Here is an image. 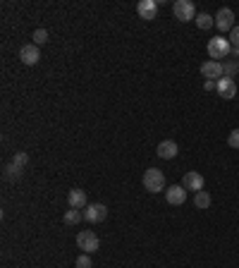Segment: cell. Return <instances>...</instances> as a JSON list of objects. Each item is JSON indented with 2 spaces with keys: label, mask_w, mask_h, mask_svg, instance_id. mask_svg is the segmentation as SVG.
Instances as JSON below:
<instances>
[{
  "label": "cell",
  "mask_w": 239,
  "mask_h": 268,
  "mask_svg": "<svg viewBox=\"0 0 239 268\" xmlns=\"http://www.w3.org/2000/svg\"><path fill=\"white\" fill-rule=\"evenodd\" d=\"M144 187H146L148 194H158L165 189V175L158 170V168H148L144 173Z\"/></svg>",
  "instance_id": "obj_1"
},
{
  "label": "cell",
  "mask_w": 239,
  "mask_h": 268,
  "mask_svg": "<svg viewBox=\"0 0 239 268\" xmlns=\"http://www.w3.org/2000/svg\"><path fill=\"white\" fill-rule=\"evenodd\" d=\"M232 53V43H230V38H225V36H215L208 41V56L213 58V60H218L220 63L222 58H227Z\"/></svg>",
  "instance_id": "obj_2"
},
{
  "label": "cell",
  "mask_w": 239,
  "mask_h": 268,
  "mask_svg": "<svg viewBox=\"0 0 239 268\" xmlns=\"http://www.w3.org/2000/svg\"><path fill=\"white\" fill-rule=\"evenodd\" d=\"M77 247L84 251V254H93V251L101 249V240L93 230H82L77 235Z\"/></svg>",
  "instance_id": "obj_3"
},
{
  "label": "cell",
  "mask_w": 239,
  "mask_h": 268,
  "mask_svg": "<svg viewBox=\"0 0 239 268\" xmlns=\"http://www.w3.org/2000/svg\"><path fill=\"white\" fill-rule=\"evenodd\" d=\"M172 15L180 22H192V19H196V8H194L192 0H177L172 5Z\"/></svg>",
  "instance_id": "obj_4"
},
{
  "label": "cell",
  "mask_w": 239,
  "mask_h": 268,
  "mask_svg": "<svg viewBox=\"0 0 239 268\" xmlns=\"http://www.w3.org/2000/svg\"><path fill=\"white\" fill-rule=\"evenodd\" d=\"M108 218V208L103 203H89L84 208V221L86 223H103Z\"/></svg>",
  "instance_id": "obj_5"
},
{
  "label": "cell",
  "mask_w": 239,
  "mask_h": 268,
  "mask_svg": "<svg viewBox=\"0 0 239 268\" xmlns=\"http://www.w3.org/2000/svg\"><path fill=\"white\" fill-rule=\"evenodd\" d=\"M215 27L220 29V31H232V29L237 27L234 24V12L230 8H220L218 15H215Z\"/></svg>",
  "instance_id": "obj_6"
},
{
  "label": "cell",
  "mask_w": 239,
  "mask_h": 268,
  "mask_svg": "<svg viewBox=\"0 0 239 268\" xmlns=\"http://www.w3.org/2000/svg\"><path fill=\"white\" fill-rule=\"evenodd\" d=\"M19 60H22L24 65H29V67L38 65V60H41V50H38L36 43H27V46H22V50H19Z\"/></svg>",
  "instance_id": "obj_7"
},
{
  "label": "cell",
  "mask_w": 239,
  "mask_h": 268,
  "mask_svg": "<svg viewBox=\"0 0 239 268\" xmlns=\"http://www.w3.org/2000/svg\"><path fill=\"white\" fill-rule=\"evenodd\" d=\"M203 185H206V180H203L201 173H184V180H182V187L187 192H201Z\"/></svg>",
  "instance_id": "obj_8"
},
{
  "label": "cell",
  "mask_w": 239,
  "mask_h": 268,
  "mask_svg": "<svg viewBox=\"0 0 239 268\" xmlns=\"http://www.w3.org/2000/svg\"><path fill=\"white\" fill-rule=\"evenodd\" d=\"M201 74L206 77V79L218 82V79H222V77H225V74H222V63H218V60H208V63H203V65H201Z\"/></svg>",
  "instance_id": "obj_9"
},
{
  "label": "cell",
  "mask_w": 239,
  "mask_h": 268,
  "mask_svg": "<svg viewBox=\"0 0 239 268\" xmlns=\"http://www.w3.org/2000/svg\"><path fill=\"white\" fill-rule=\"evenodd\" d=\"M165 199H167V203H170V206H182V203L187 201V189H184L182 185L167 187Z\"/></svg>",
  "instance_id": "obj_10"
},
{
  "label": "cell",
  "mask_w": 239,
  "mask_h": 268,
  "mask_svg": "<svg viewBox=\"0 0 239 268\" xmlns=\"http://www.w3.org/2000/svg\"><path fill=\"white\" fill-rule=\"evenodd\" d=\"M137 12L141 19L151 22V19H156V15H158V3L156 0H141L137 5Z\"/></svg>",
  "instance_id": "obj_11"
},
{
  "label": "cell",
  "mask_w": 239,
  "mask_h": 268,
  "mask_svg": "<svg viewBox=\"0 0 239 268\" xmlns=\"http://www.w3.org/2000/svg\"><path fill=\"white\" fill-rule=\"evenodd\" d=\"M218 93H220L222 98H234L237 96V84H234V79H230V77H222V79H218Z\"/></svg>",
  "instance_id": "obj_12"
},
{
  "label": "cell",
  "mask_w": 239,
  "mask_h": 268,
  "mask_svg": "<svg viewBox=\"0 0 239 268\" xmlns=\"http://www.w3.org/2000/svg\"><path fill=\"white\" fill-rule=\"evenodd\" d=\"M67 203H70V208H86L89 206V199H86V192L84 189H72L70 194H67Z\"/></svg>",
  "instance_id": "obj_13"
},
{
  "label": "cell",
  "mask_w": 239,
  "mask_h": 268,
  "mask_svg": "<svg viewBox=\"0 0 239 268\" xmlns=\"http://www.w3.org/2000/svg\"><path fill=\"white\" fill-rule=\"evenodd\" d=\"M177 151H180V148H177V144L167 139V141H160V144H158V151H156V153L160 158H165V160H172V158L177 156Z\"/></svg>",
  "instance_id": "obj_14"
},
{
  "label": "cell",
  "mask_w": 239,
  "mask_h": 268,
  "mask_svg": "<svg viewBox=\"0 0 239 268\" xmlns=\"http://www.w3.org/2000/svg\"><path fill=\"white\" fill-rule=\"evenodd\" d=\"M194 206H196V208H201V211H206V208H208V206H211V194H208V192H196V194H194Z\"/></svg>",
  "instance_id": "obj_15"
},
{
  "label": "cell",
  "mask_w": 239,
  "mask_h": 268,
  "mask_svg": "<svg viewBox=\"0 0 239 268\" xmlns=\"http://www.w3.org/2000/svg\"><path fill=\"white\" fill-rule=\"evenodd\" d=\"M194 22H196V27H199V29H211V27H215V17H211L208 12H199Z\"/></svg>",
  "instance_id": "obj_16"
},
{
  "label": "cell",
  "mask_w": 239,
  "mask_h": 268,
  "mask_svg": "<svg viewBox=\"0 0 239 268\" xmlns=\"http://www.w3.org/2000/svg\"><path fill=\"white\" fill-rule=\"evenodd\" d=\"M22 170H24L22 166H17V163H10V166L5 168V180H8V182L19 180V177H22Z\"/></svg>",
  "instance_id": "obj_17"
},
{
  "label": "cell",
  "mask_w": 239,
  "mask_h": 268,
  "mask_svg": "<svg viewBox=\"0 0 239 268\" xmlns=\"http://www.w3.org/2000/svg\"><path fill=\"white\" fill-rule=\"evenodd\" d=\"M237 72H239V60H234V58H232V60H225V65H222V74L232 79Z\"/></svg>",
  "instance_id": "obj_18"
},
{
  "label": "cell",
  "mask_w": 239,
  "mask_h": 268,
  "mask_svg": "<svg viewBox=\"0 0 239 268\" xmlns=\"http://www.w3.org/2000/svg\"><path fill=\"white\" fill-rule=\"evenodd\" d=\"M67 225H77L79 221H84V213H79L77 208H70V211L65 213V218H63Z\"/></svg>",
  "instance_id": "obj_19"
},
{
  "label": "cell",
  "mask_w": 239,
  "mask_h": 268,
  "mask_svg": "<svg viewBox=\"0 0 239 268\" xmlns=\"http://www.w3.org/2000/svg\"><path fill=\"white\" fill-rule=\"evenodd\" d=\"M74 266H77V268H93V261H91L89 254H82V256H77Z\"/></svg>",
  "instance_id": "obj_20"
},
{
  "label": "cell",
  "mask_w": 239,
  "mask_h": 268,
  "mask_svg": "<svg viewBox=\"0 0 239 268\" xmlns=\"http://www.w3.org/2000/svg\"><path fill=\"white\" fill-rule=\"evenodd\" d=\"M46 41H48V31L46 29H36V31H34V43H36V46H43Z\"/></svg>",
  "instance_id": "obj_21"
},
{
  "label": "cell",
  "mask_w": 239,
  "mask_h": 268,
  "mask_svg": "<svg viewBox=\"0 0 239 268\" xmlns=\"http://www.w3.org/2000/svg\"><path fill=\"white\" fill-rule=\"evenodd\" d=\"M12 163H17V166L24 168L29 163V156L24 153V151H17V153H15V158H12Z\"/></svg>",
  "instance_id": "obj_22"
},
{
  "label": "cell",
  "mask_w": 239,
  "mask_h": 268,
  "mask_svg": "<svg viewBox=\"0 0 239 268\" xmlns=\"http://www.w3.org/2000/svg\"><path fill=\"white\" fill-rule=\"evenodd\" d=\"M227 144H230L232 148H239V130H232L230 137H227Z\"/></svg>",
  "instance_id": "obj_23"
},
{
  "label": "cell",
  "mask_w": 239,
  "mask_h": 268,
  "mask_svg": "<svg viewBox=\"0 0 239 268\" xmlns=\"http://www.w3.org/2000/svg\"><path fill=\"white\" fill-rule=\"evenodd\" d=\"M230 43H232V48H239V27H234L230 31Z\"/></svg>",
  "instance_id": "obj_24"
},
{
  "label": "cell",
  "mask_w": 239,
  "mask_h": 268,
  "mask_svg": "<svg viewBox=\"0 0 239 268\" xmlns=\"http://www.w3.org/2000/svg\"><path fill=\"white\" fill-rule=\"evenodd\" d=\"M203 89H206V91H218V82H213V79H206V82H203Z\"/></svg>",
  "instance_id": "obj_25"
},
{
  "label": "cell",
  "mask_w": 239,
  "mask_h": 268,
  "mask_svg": "<svg viewBox=\"0 0 239 268\" xmlns=\"http://www.w3.org/2000/svg\"><path fill=\"white\" fill-rule=\"evenodd\" d=\"M232 56H234V60L239 58V48H232Z\"/></svg>",
  "instance_id": "obj_26"
}]
</instances>
